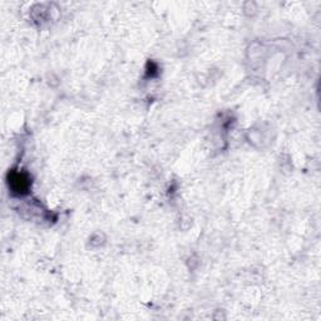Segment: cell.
Here are the masks:
<instances>
[{"mask_svg":"<svg viewBox=\"0 0 321 321\" xmlns=\"http://www.w3.org/2000/svg\"><path fill=\"white\" fill-rule=\"evenodd\" d=\"M10 184H12V188L14 190V192H18V194H23L28 190V186H29V181L24 175L21 173H13L12 177H10Z\"/></svg>","mask_w":321,"mask_h":321,"instance_id":"obj_1","label":"cell"}]
</instances>
